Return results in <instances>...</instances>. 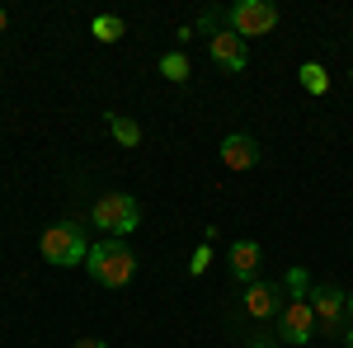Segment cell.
<instances>
[{"label":"cell","instance_id":"1","mask_svg":"<svg viewBox=\"0 0 353 348\" xmlns=\"http://www.w3.org/2000/svg\"><path fill=\"white\" fill-rule=\"evenodd\" d=\"M85 268H90V278L99 287H128L137 278V254L123 240H99V245H90Z\"/></svg>","mask_w":353,"mask_h":348},{"label":"cell","instance_id":"2","mask_svg":"<svg viewBox=\"0 0 353 348\" xmlns=\"http://www.w3.org/2000/svg\"><path fill=\"white\" fill-rule=\"evenodd\" d=\"M90 221L109 236V240H123L141 226V207H137L132 193H104L94 207H90Z\"/></svg>","mask_w":353,"mask_h":348},{"label":"cell","instance_id":"3","mask_svg":"<svg viewBox=\"0 0 353 348\" xmlns=\"http://www.w3.org/2000/svg\"><path fill=\"white\" fill-rule=\"evenodd\" d=\"M311 311H316V334H325V339H344V329H349V292L344 287H334V283H321V287H311Z\"/></svg>","mask_w":353,"mask_h":348},{"label":"cell","instance_id":"4","mask_svg":"<svg viewBox=\"0 0 353 348\" xmlns=\"http://www.w3.org/2000/svg\"><path fill=\"white\" fill-rule=\"evenodd\" d=\"M38 249H43V259H48V264H57V268H76V264H85V254H90V240H85V231L76 226V221H57V226H48V231H43Z\"/></svg>","mask_w":353,"mask_h":348},{"label":"cell","instance_id":"5","mask_svg":"<svg viewBox=\"0 0 353 348\" xmlns=\"http://www.w3.org/2000/svg\"><path fill=\"white\" fill-rule=\"evenodd\" d=\"M226 28L241 33V38H264V33L278 28V10H273L269 0H236L226 10Z\"/></svg>","mask_w":353,"mask_h":348},{"label":"cell","instance_id":"6","mask_svg":"<svg viewBox=\"0 0 353 348\" xmlns=\"http://www.w3.org/2000/svg\"><path fill=\"white\" fill-rule=\"evenodd\" d=\"M278 339L288 348H306L316 339V311H311V301H288L278 311Z\"/></svg>","mask_w":353,"mask_h":348},{"label":"cell","instance_id":"7","mask_svg":"<svg viewBox=\"0 0 353 348\" xmlns=\"http://www.w3.org/2000/svg\"><path fill=\"white\" fill-rule=\"evenodd\" d=\"M208 57L217 61L221 71H231V76H241L245 66H250V48H245L241 33H231V28H221V33L208 38Z\"/></svg>","mask_w":353,"mask_h":348},{"label":"cell","instance_id":"8","mask_svg":"<svg viewBox=\"0 0 353 348\" xmlns=\"http://www.w3.org/2000/svg\"><path fill=\"white\" fill-rule=\"evenodd\" d=\"M278 301H283V283L254 278V283L245 287V316H254V320H269L273 311H278Z\"/></svg>","mask_w":353,"mask_h":348},{"label":"cell","instance_id":"9","mask_svg":"<svg viewBox=\"0 0 353 348\" xmlns=\"http://www.w3.org/2000/svg\"><path fill=\"white\" fill-rule=\"evenodd\" d=\"M221 165L226 170H254L259 165V141L250 132H231L221 141Z\"/></svg>","mask_w":353,"mask_h":348},{"label":"cell","instance_id":"10","mask_svg":"<svg viewBox=\"0 0 353 348\" xmlns=\"http://www.w3.org/2000/svg\"><path fill=\"white\" fill-rule=\"evenodd\" d=\"M259 259H264V249H259V240H236L231 245V273H236V283H254L259 278Z\"/></svg>","mask_w":353,"mask_h":348},{"label":"cell","instance_id":"11","mask_svg":"<svg viewBox=\"0 0 353 348\" xmlns=\"http://www.w3.org/2000/svg\"><path fill=\"white\" fill-rule=\"evenodd\" d=\"M109 118V132L118 146H141V123L137 118H123V113H104Z\"/></svg>","mask_w":353,"mask_h":348},{"label":"cell","instance_id":"12","mask_svg":"<svg viewBox=\"0 0 353 348\" xmlns=\"http://www.w3.org/2000/svg\"><path fill=\"white\" fill-rule=\"evenodd\" d=\"M297 81H301L306 94H325V90H330V71L321 66V61H306V66L297 71Z\"/></svg>","mask_w":353,"mask_h":348},{"label":"cell","instance_id":"13","mask_svg":"<svg viewBox=\"0 0 353 348\" xmlns=\"http://www.w3.org/2000/svg\"><path fill=\"white\" fill-rule=\"evenodd\" d=\"M189 71H193V66H189V57H184V52H165L161 57V76L170 85H184V81H189Z\"/></svg>","mask_w":353,"mask_h":348},{"label":"cell","instance_id":"14","mask_svg":"<svg viewBox=\"0 0 353 348\" xmlns=\"http://www.w3.org/2000/svg\"><path fill=\"white\" fill-rule=\"evenodd\" d=\"M283 292H288V301H306V296H311V273H306V268H288Z\"/></svg>","mask_w":353,"mask_h":348},{"label":"cell","instance_id":"15","mask_svg":"<svg viewBox=\"0 0 353 348\" xmlns=\"http://www.w3.org/2000/svg\"><path fill=\"white\" fill-rule=\"evenodd\" d=\"M123 33H128V24H123L118 14H99V19H94V38H99V43H118Z\"/></svg>","mask_w":353,"mask_h":348},{"label":"cell","instance_id":"16","mask_svg":"<svg viewBox=\"0 0 353 348\" xmlns=\"http://www.w3.org/2000/svg\"><path fill=\"white\" fill-rule=\"evenodd\" d=\"M208 264H212V245L203 240V245L189 254V273H193V278H203V273H208Z\"/></svg>","mask_w":353,"mask_h":348},{"label":"cell","instance_id":"17","mask_svg":"<svg viewBox=\"0 0 353 348\" xmlns=\"http://www.w3.org/2000/svg\"><path fill=\"white\" fill-rule=\"evenodd\" d=\"M221 19H226V10H203V19L193 24V33H208L212 38V33H221Z\"/></svg>","mask_w":353,"mask_h":348},{"label":"cell","instance_id":"18","mask_svg":"<svg viewBox=\"0 0 353 348\" xmlns=\"http://www.w3.org/2000/svg\"><path fill=\"white\" fill-rule=\"evenodd\" d=\"M71 348H109V344H104V339H76Z\"/></svg>","mask_w":353,"mask_h":348},{"label":"cell","instance_id":"19","mask_svg":"<svg viewBox=\"0 0 353 348\" xmlns=\"http://www.w3.org/2000/svg\"><path fill=\"white\" fill-rule=\"evenodd\" d=\"M339 344H344V348H353V325L344 329V339H339Z\"/></svg>","mask_w":353,"mask_h":348},{"label":"cell","instance_id":"20","mask_svg":"<svg viewBox=\"0 0 353 348\" xmlns=\"http://www.w3.org/2000/svg\"><path fill=\"white\" fill-rule=\"evenodd\" d=\"M250 348H273V339H254V344H250Z\"/></svg>","mask_w":353,"mask_h":348},{"label":"cell","instance_id":"21","mask_svg":"<svg viewBox=\"0 0 353 348\" xmlns=\"http://www.w3.org/2000/svg\"><path fill=\"white\" fill-rule=\"evenodd\" d=\"M5 28H10V14H5V10H0V33H5Z\"/></svg>","mask_w":353,"mask_h":348},{"label":"cell","instance_id":"22","mask_svg":"<svg viewBox=\"0 0 353 348\" xmlns=\"http://www.w3.org/2000/svg\"><path fill=\"white\" fill-rule=\"evenodd\" d=\"M349 320H353V292H349Z\"/></svg>","mask_w":353,"mask_h":348},{"label":"cell","instance_id":"23","mask_svg":"<svg viewBox=\"0 0 353 348\" xmlns=\"http://www.w3.org/2000/svg\"><path fill=\"white\" fill-rule=\"evenodd\" d=\"M349 81H353V71H349Z\"/></svg>","mask_w":353,"mask_h":348}]
</instances>
